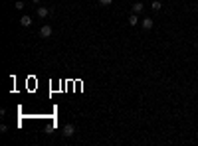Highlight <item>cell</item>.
I'll return each instance as SVG.
<instances>
[{
	"label": "cell",
	"instance_id": "obj_1",
	"mask_svg": "<svg viewBox=\"0 0 198 146\" xmlns=\"http://www.w3.org/2000/svg\"><path fill=\"white\" fill-rule=\"evenodd\" d=\"M61 134H64L66 138H69V136H73V134H75V126H73L72 122H67V125L64 126V128H61Z\"/></svg>",
	"mask_w": 198,
	"mask_h": 146
},
{
	"label": "cell",
	"instance_id": "obj_2",
	"mask_svg": "<svg viewBox=\"0 0 198 146\" xmlns=\"http://www.w3.org/2000/svg\"><path fill=\"white\" fill-rule=\"evenodd\" d=\"M52 32H53L52 26H48V24L40 28V36H42V38H50V36H52Z\"/></svg>",
	"mask_w": 198,
	"mask_h": 146
},
{
	"label": "cell",
	"instance_id": "obj_3",
	"mask_svg": "<svg viewBox=\"0 0 198 146\" xmlns=\"http://www.w3.org/2000/svg\"><path fill=\"white\" fill-rule=\"evenodd\" d=\"M141 26L145 28V30H152V26H155V22H152V18H145V20L141 22Z\"/></svg>",
	"mask_w": 198,
	"mask_h": 146
},
{
	"label": "cell",
	"instance_id": "obj_4",
	"mask_svg": "<svg viewBox=\"0 0 198 146\" xmlns=\"http://www.w3.org/2000/svg\"><path fill=\"white\" fill-rule=\"evenodd\" d=\"M20 24L24 28H30L32 26V18H30V16H22V18H20Z\"/></svg>",
	"mask_w": 198,
	"mask_h": 146
},
{
	"label": "cell",
	"instance_id": "obj_5",
	"mask_svg": "<svg viewBox=\"0 0 198 146\" xmlns=\"http://www.w3.org/2000/svg\"><path fill=\"white\" fill-rule=\"evenodd\" d=\"M48 14H50V10H48L46 6H38V16L40 18H46Z\"/></svg>",
	"mask_w": 198,
	"mask_h": 146
},
{
	"label": "cell",
	"instance_id": "obj_6",
	"mask_svg": "<svg viewBox=\"0 0 198 146\" xmlns=\"http://www.w3.org/2000/svg\"><path fill=\"white\" fill-rule=\"evenodd\" d=\"M143 12V4H141V2H135V4H133V14H141Z\"/></svg>",
	"mask_w": 198,
	"mask_h": 146
},
{
	"label": "cell",
	"instance_id": "obj_7",
	"mask_svg": "<svg viewBox=\"0 0 198 146\" xmlns=\"http://www.w3.org/2000/svg\"><path fill=\"white\" fill-rule=\"evenodd\" d=\"M139 24V16L137 14H131V16H129V26H137Z\"/></svg>",
	"mask_w": 198,
	"mask_h": 146
},
{
	"label": "cell",
	"instance_id": "obj_8",
	"mask_svg": "<svg viewBox=\"0 0 198 146\" xmlns=\"http://www.w3.org/2000/svg\"><path fill=\"white\" fill-rule=\"evenodd\" d=\"M151 8H152V10H155V12H158V10H160V8H163V4H160V2H158V0H152Z\"/></svg>",
	"mask_w": 198,
	"mask_h": 146
},
{
	"label": "cell",
	"instance_id": "obj_9",
	"mask_svg": "<svg viewBox=\"0 0 198 146\" xmlns=\"http://www.w3.org/2000/svg\"><path fill=\"white\" fill-rule=\"evenodd\" d=\"M14 8H16V10H24V2H22V0H18V2L14 4Z\"/></svg>",
	"mask_w": 198,
	"mask_h": 146
},
{
	"label": "cell",
	"instance_id": "obj_10",
	"mask_svg": "<svg viewBox=\"0 0 198 146\" xmlns=\"http://www.w3.org/2000/svg\"><path fill=\"white\" fill-rule=\"evenodd\" d=\"M99 4H101V6H111L113 0H99Z\"/></svg>",
	"mask_w": 198,
	"mask_h": 146
},
{
	"label": "cell",
	"instance_id": "obj_11",
	"mask_svg": "<svg viewBox=\"0 0 198 146\" xmlns=\"http://www.w3.org/2000/svg\"><path fill=\"white\" fill-rule=\"evenodd\" d=\"M32 2H34V4H40V2H42V0H32Z\"/></svg>",
	"mask_w": 198,
	"mask_h": 146
}]
</instances>
